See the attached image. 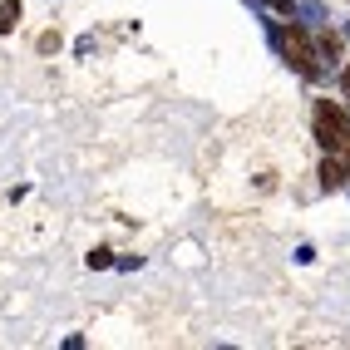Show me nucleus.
Returning <instances> with one entry per match:
<instances>
[{"mask_svg": "<svg viewBox=\"0 0 350 350\" xmlns=\"http://www.w3.org/2000/svg\"><path fill=\"white\" fill-rule=\"evenodd\" d=\"M316 138H321L325 148H345V144H350V124H345V113H340L331 99L316 104Z\"/></svg>", "mask_w": 350, "mask_h": 350, "instance_id": "nucleus-1", "label": "nucleus"}, {"mask_svg": "<svg viewBox=\"0 0 350 350\" xmlns=\"http://www.w3.org/2000/svg\"><path fill=\"white\" fill-rule=\"evenodd\" d=\"M282 50H286V59H291L306 79H316V50H311V40H306V30H301V25H286V30H282Z\"/></svg>", "mask_w": 350, "mask_h": 350, "instance_id": "nucleus-2", "label": "nucleus"}, {"mask_svg": "<svg viewBox=\"0 0 350 350\" xmlns=\"http://www.w3.org/2000/svg\"><path fill=\"white\" fill-rule=\"evenodd\" d=\"M321 183H325V188H340V183H345V168L325 158V163H321Z\"/></svg>", "mask_w": 350, "mask_h": 350, "instance_id": "nucleus-3", "label": "nucleus"}, {"mask_svg": "<svg viewBox=\"0 0 350 350\" xmlns=\"http://www.w3.org/2000/svg\"><path fill=\"white\" fill-rule=\"evenodd\" d=\"M15 20H20V0H5V5H0V35H5Z\"/></svg>", "mask_w": 350, "mask_h": 350, "instance_id": "nucleus-4", "label": "nucleus"}, {"mask_svg": "<svg viewBox=\"0 0 350 350\" xmlns=\"http://www.w3.org/2000/svg\"><path fill=\"white\" fill-rule=\"evenodd\" d=\"M340 168H345V178H350V144H345V163H340Z\"/></svg>", "mask_w": 350, "mask_h": 350, "instance_id": "nucleus-5", "label": "nucleus"}, {"mask_svg": "<svg viewBox=\"0 0 350 350\" xmlns=\"http://www.w3.org/2000/svg\"><path fill=\"white\" fill-rule=\"evenodd\" d=\"M340 84H345V89H350V64H345V75H340Z\"/></svg>", "mask_w": 350, "mask_h": 350, "instance_id": "nucleus-6", "label": "nucleus"}]
</instances>
